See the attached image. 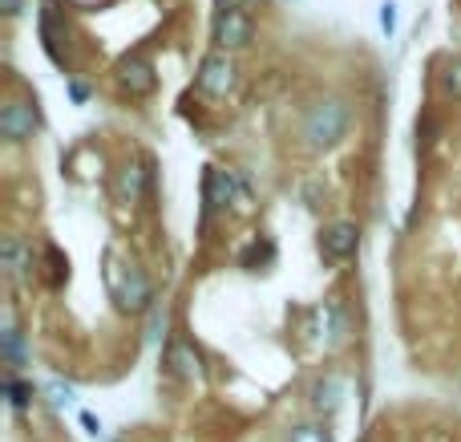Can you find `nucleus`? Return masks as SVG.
<instances>
[{
    "label": "nucleus",
    "instance_id": "obj_1",
    "mask_svg": "<svg viewBox=\"0 0 461 442\" xmlns=\"http://www.w3.org/2000/svg\"><path fill=\"white\" fill-rule=\"evenodd\" d=\"M105 289H110L118 313L138 317L154 305V284L134 260H122L118 252H105Z\"/></svg>",
    "mask_w": 461,
    "mask_h": 442
},
{
    "label": "nucleus",
    "instance_id": "obj_2",
    "mask_svg": "<svg viewBox=\"0 0 461 442\" xmlns=\"http://www.w3.org/2000/svg\"><path fill=\"white\" fill-rule=\"evenodd\" d=\"M348 102L344 97H316V102L308 106V114H303L300 122V138L308 151H332V146H340V138L348 134Z\"/></svg>",
    "mask_w": 461,
    "mask_h": 442
},
{
    "label": "nucleus",
    "instance_id": "obj_3",
    "mask_svg": "<svg viewBox=\"0 0 461 442\" xmlns=\"http://www.w3.org/2000/svg\"><path fill=\"white\" fill-rule=\"evenodd\" d=\"M243 187L239 183L235 170L227 167H207V175H203V219L219 216V211H227L230 203L243 199Z\"/></svg>",
    "mask_w": 461,
    "mask_h": 442
},
{
    "label": "nucleus",
    "instance_id": "obj_4",
    "mask_svg": "<svg viewBox=\"0 0 461 442\" xmlns=\"http://www.w3.org/2000/svg\"><path fill=\"white\" fill-rule=\"evenodd\" d=\"M194 81H199V89L207 97H227V94H235V86H239V65H235V57L230 53H207L199 61V73H194Z\"/></svg>",
    "mask_w": 461,
    "mask_h": 442
},
{
    "label": "nucleus",
    "instance_id": "obj_5",
    "mask_svg": "<svg viewBox=\"0 0 461 442\" xmlns=\"http://www.w3.org/2000/svg\"><path fill=\"white\" fill-rule=\"evenodd\" d=\"M154 187V162L150 159H126L118 167V179H113V195L126 207H138V203L150 195Z\"/></svg>",
    "mask_w": 461,
    "mask_h": 442
},
{
    "label": "nucleus",
    "instance_id": "obj_6",
    "mask_svg": "<svg viewBox=\"0 0 461 442\" xmlns=\"http://www.w3.org/2000/svg\"><path fill=\"white\" fill-rule=\"evenodd\" d=\"M37 126H41V118H37V106L32 102L8 97V102L0 106V138H5L8 146L29 143V138L37 134Z\"/></svg>",
    "mask_w": 461,
    "mask_h": 442
},
{
    "label": "nucleus",
    "instance_id": "obj_7",
    "mask_svg": "<svg viewBox=\"0 0 461 442\" xmlns=\"http://www.w3.org/2000/svg\"><path fill=\"white\" fill-rule=\"evenodd\" d=\"M211 41H215L219 53H239L255 41V21L251 13H215L211 24Z\"/></svg>",
    "mask_w": 461,
    "mask_h": 442
},
{
    "label": "nucleus",
    "instance_id": "obj_8",
    "mask_svg": "<svg viewBox=\"0 0 461 442\" xmlns=\"http://www.w3.org/2000/svg\"><path fill=\"white\" fill-rule=\"evenodd\" d=\"M113 81H118V89L130 97H150L154 86H158V73H154V65L146 61L142 53H130L113 65Z\"/></svg>",
    "mask_w": 461,
    "mask_h": 442
},
{
    "label": "nucleus",
    "instance_id": "obj_9",
    "mask_svg": "<svg viewBox=\"0 0 461 442\" xmlns=\"http://www.w3.org/2000/svg\"><path fill=\"white\" fill-rule=\"evenodd\" d=\"M41 41H45V53L53 57V65H69V49H61V41H69V21H65V8H57L53 0H41Z\"/></svg>",
    "mask_w": 461,
    "mask_h": 442
},
{
    "label": "nucleus",
    "instance_id": "obj_10",
    "mask_svg": "<svg viewBox=\"0 0 461 442\" xmlns=\"http://www.w3.org/2000/svg\"><path fill=\"white\" fill-rule=\"evenodd\" d=\"M357 248H360V227L352 224V219H336V224H328L324 232H320V252H324V260H332V264L352 260Z\"/></svg>",
    "mask_w": 461,
    "mask_h": 442
},
{
    "label": "nucleus",
    "instance_id": "obj_11",
    "mask_svg": "<svg viewBox=\"0 0 461 442\" xmlns=\"http://www.w3.org/2000/svg\"><path fill=\"white\" fill-rule=\"evenodd\" d=\"M0 268H5V276L13 284H29L32 281V268H37V260H32V248L24 235L8 232L5 240H0Z\"/></svg>",
    "mask_w": 461,
    "mask_h": 442
},
{
    "label": "nucleus",
    "instance_id": "obj_12",
    "mask_svg": "<svg viewBox=\"0 0 461 442\" xmlns=\"http://www.w3.org/2000/svg\"><path fill=\"white\" fill-rule=\"evenodd\" d=\"M167 370L175 373L178 382H191L199 373V354H194L186 341H170L167 345Z\"/></svg>",
    "mask_w": 461,
    "mask_h": 442
},
{
    "label": "nucleus",
    "instance_id": "obj_13",
    "mask_svg": "<svg viewBox=\"0 0 461 442\" xmlns=\"http://www.w3.org/2000/svg\"><path fill=\"white\" fill-rule=\"evenodd\" d=\"M340 394H344L340 378H336V373H328V378H320L316 386H312V406H316V410H324V414H332L336 402H340Z\"/></svg>",
    "mask_w": 461,
    "mask_h": 442
},
{
    "label": "nucleus",
    "instance_id": "obj_14",
    "mask_svg": "<svg viewBox=\"0 0 461 442\" xmlns=\"http://www.w3.org/2000/svg\"><path fill=\"white\" fill-rule=\"evenodd\" d=\"M5 362H8V370H21V362H24V337H21V329H16V321H13V313H5Z\"/></svg>",
    "mask_w": 461,
    "mask_h": 442
},
{
    "label": "nucleus",
    "instance_id": "obj_15",
    "mask_svg": "<svg viewBox=\"0 0 461 442\" xmlns=\"http://www.w3.org/2000/svg\"><path fill=\"white\" fill-rule=\"evenodd\" d=\"M5 394H8V406H13V410H24V406L32 402V386L29 382H21L16 373H8L5 378Z\"/></svg>",
    "mask_w": 461,
    "mask_h": 442
},
{
    "label": "nucleus",
    "instance_id": "obj_16",
    "mask_svg": "<svg viewBox=\"0 0 461 442\" xmlns=\"http://www.w3.org/2000/svg\"><path fill=\"white\" fill-rule=\"evenodd\" d=\"M271 256H276V248H271V244H267V240H263V244H259V240H255V244H251V248H247V252H243V256H239V264H243V268H247V272H259V268H255V264H259V260H271Z\"/></svg>",
    "mask_w": 461,
    "mask_h": 442
},
{
    "label": "nucleus",
    "instance_id": "obj_17",
    "mask_svg": "<svg viewBox=\"0 0 461 442\" xmlns=\"http://www.w3.org/2000/svg\"><path fill=\"white\" fill-rule=\"evenodd\" d=\"M441 86H446L449 97H457L461 102V57H454V61H446V73H441Z\"/></svg>",
    "mask_w": 461,
    "mask_h": 442
},
{
    "label": "nucleus",
    "instance_id": "obj_18",
    "mask_svg": "<svg viewBox=\"0 0 461 442\" xmlns=\"http://www.w3.org/2000/svg\"><path fill=\"white\" fill-rule=\"evenodd\" d=\"M45 256H49V276H53V284H65V276H69V260H61V252L49 244L45 248Z\"/></svg>",
    "mask_w": 461,
    "mask_h": 442
},
{
    "label": "nucleus",
    "instance_id": "obj_19",
    "mask_svg": "<svg viewBox=\"0 0 461 442\" xmlns=\"http://www.w3.org/2000/svg\"><path fill=\"white\" fill-rule=\"evenodd\" d=\"M381 29L389 32V37H393V29H397V5H393V0L381 5Z\"/></svg>",
    "mask_w": 461,
    "mask_h": 442
},
{
    "label": "nucleus",
    "instance_id": "obj_20",
    "mask_svg": "<svg viewBox=\"0 0 461 442\" xmlns=\"http://www.w3.org/2000/svg\"><path fill=\"white\" fill-rule=\"evenodd\" d=\"M65 86H69V97H73L77 106H81V102H89V86H86V81H73V78H69Z\"/></svg>",
    "mask_w": 461,
    "mask_h": 442
},
{
    "label": "nucleus",
    "instance_id": "obj_21",
    "mask_svg": "<svg viewBox=\"0 0 461 442\" xmlns=\"http://www.w3.org/2000/svg\"><path fill=\"white\" fill-rule=\"evenodd\" d=\"M21 8H24V0H0V13L5 16H21Z\"/></svg>",
    "mask_w": 461,
    "mask_h": 442
},
{
    "label": "nucleus",
    "instance_id": "obj_22",
    "mask_svg": "<svg viewBox=\"0 0 461 442\" xmlns=\"http://www.w3.org/2000/svg\"><path fill=\"white\" fill-rule=\"evenodd\" d=\"M49 394H53L57 406H69L73 402V394H69V390H61V386H49Z\"/></svg>",
    "mask_w": 461,
    "mask_h": 442
},
{
    "label": "nucleus",
    "instance_id": "obj_23",
    "mask_svg": "<svg viewBox=\"0 0 461 442\" xmlns=\"http://www.w3.org/2000/svg\"><path fill=\"white\" fill-rule=\"evenodd\" d=\"M81 422H86L89 435H97V419H94V414H81Z\"/></svg>",
    "mask_w": 461,
    "mask_h": 442
},
{
    "label": "nucleus",
    "instance_id": "obj_24",
    "mask_svg": "<svg viewBox=\"0 0 461 442\" xmlns=\"http://www.w3.org/2000/svg\"><path fill=\"white\" fill-rule=\"evenodd\" d=\"M251 5H259V0H247V8H251Z\"/></svg>",
    "mask_w": 461,
    "mask_h": 442
},
{
    "label": "nucleus",
    "instance_id": "obj_25",
    "mask_svg": "<svg viewBox=\"0 0 461 442\" xmlns=\"http://www.w3.org/2000/svg\"><path fill=\"white\" fill-rule=\"evenodd\" d=\"M158 5H170V0H158Z\"/></svg>",
    "mask_w": 461,
    "mask_h": 442
}]
</instances>
